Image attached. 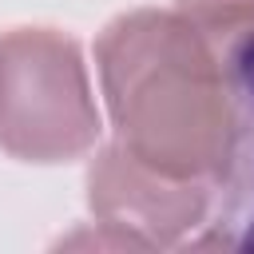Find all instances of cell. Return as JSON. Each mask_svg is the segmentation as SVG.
<instances>
[{
    "mask_svg": "<svg viewBox=\"0 0 254 254\" xmlns=\"http://www.w3.org/2000/svg\"><path fill=\"white\" fill-rule=\"evenodd\" d=\"M95 60L115 143L171 179L218 183L230 155L218 48L183 12H131L99 36Z\"/></svg>",
    "mask_w": 254,
    "mask_h": 254,
    "instance_id": "obj_1",
    "label": "cell"
},
{
    "mask_svg": "<svg viewBox=\"0 0 254 254\" xmlns=\"http://www.w3.org/2000/svg\"><path fill=\"white\" fill-rule=\"evenodd\" d=\"M99 135V111L79 48L52 28L0 36V147L28 163L83 155Z\"/></svg>",
    "mask_w": 254,
    "mask_h": 254,
    "instance_id": "obj_2",
    "label": "cell"
},
{
    "mask_svg": "<svg viewBox=\"0 0 254 254\" xmlns=\"http://www.w3.org/2000/svg\"><path fill=\"white\" fill-rule=\"evenodd\" d=\"M87 198L99 226L127 234L135 246H159L206 222L214 210V183L171 179L111 143L91 163Z\"/></svg>",
    "mask_w": 254,
    "mask_h": 254,
    "instance_id": "obj_3",
    "label": "cell"
},
{
    "mask_svg": "<svg viewBox=\"0 0 254 254\" xmlns=\"http://www.w3.org/2000/svg\"><path fill=\"white\" fill-rule=\"evenodd\" d=\"M214 48L230 91V155L214 183L218 230L226 226V246H254V24Z\"/></svg>",
    "mask_w": 254,
    "mask_h": 254,
    "instance_id": "obj_4",
    "label": "cell"
},
{
    "mask_svg": "<svg viewBox=\"0 0 254 254\" xmlns=\"http://www.w3.org/2000/svg\"><path fill=\"white\" fill-rule=\"evenodd\" d=\"M179 12L210 44H222L254 24V0H179Z\"/></svg>",
    "mask_w": 254,
    "mask_h": 254,
    "instance_id": "obj_5",
    "label": "cell"
}]
</instances>
